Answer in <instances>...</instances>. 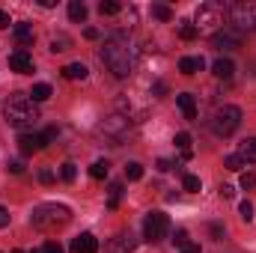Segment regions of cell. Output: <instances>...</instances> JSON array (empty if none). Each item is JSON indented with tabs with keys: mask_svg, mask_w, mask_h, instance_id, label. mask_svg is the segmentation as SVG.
Instances as JSON below:
<instances>
[{
	"mask_svg": "<svg viewBox=\"0 0 256 253\" xmlns=\"http://www.w3.org/2000/svg\"><path fill=\"white\" fill-rule=\"evenodd\" d=\"M102 63L108 66L116 78H128L134 72V51L126 39H110L102 48Z\"/></svg>",
	"mask_w": 256,
	"mask_h": 253,
	"instance_id": "1",
	"label": "cell"
},
{
	"mask_svg": "<svg viewBox=\"0 0 256 253\" xmlns=\"http://www.w3.org/2000/svg\"><path fill=\"white\" fill-rule=\"evenodd\" d=\"M3 116H6V122H9V126L27 128V126H36V122H39V108H36V102H33L30 96L15 92V96L6 102Z\"/></svg>",
	"mask_w": 256,
	"mask_h": 253,
	"instance_id": "2",
	"label": "cell"
},
{
	"mask_svg": "<svg viewBox=\"0 0 256 253\" xmlns=\"http://www.w3.org/2000/svg\"><path fill=\"white\" fill-rule=\"evenodd\" d=\"M68 218H72L68 206H60V202H45V206H39V208L30 214V224H33V226H39V230H54V226H63Z\"/></svg>",
	"mask_w": 256,
	"mask_h": 253,
	"instance_id": "3",
	"label": "cell"
},
{
	"mask_svg": "<svg viewBox=\"0 0 256 253\" xmlns=\"http://www.w3.org/2000/svg\"><path fill=\"white\" fill-rule=\"evenodd\" d=\"M238 126H242V110H238L236 104H224V108H218L214 116H212V131H214L218 137L236 134Z\"/></svg>",
	"mask_w": 256,
	"mask_h": 253,
	"instance_id": "4",
	"label": "cell"
},
{
	"mask_svg": "<svg viewBox=\"0 0 256 253\" xmlns=\"http://www.w3.org/2000/svg\"><path fill=\"white\" fill-rule=\"evenodd\" d=\"M226 15H230L232 27H236L238 33H244V30H256V3H248V0L230 3V6H226Z\"/></svg>",
	"mask_w": 256,
	"mask_h": 253,
	"instance_id": "5",
	"label": "cell"
},
{
	"mask_svg": "<svg viewBox=\"0 0 256 253\" xmlns=\"http://www.w3.org/2000/svg\"><path fill=\"white\" fill-rule=\"evenodd\" d=\"M224 24V6L214 3V0H206L196 6V15H194V27L196 30H214Z\"/></svg>",
	"mask_w": 256,
	"mask_h": 253,
	"instance_id": "6",
	"label": "cell"
},
{
	"mask_svg": "<svg viewBox=\"0 0 256 253\" xmlns=\"http://www.w3.org/2000/svg\"><path fill=\"white\" fill-rule=\"evenodd\" d=\"M167 230H170V218L164 214V212H149L146 214V220H143V238L146 242H161L164 236H167Z\"/></svg>",
	"mask_w": 256,
	"mask_h": 253,
	"instance_id": "7",
	"label": "cell"
},
{
	"mask_svg": "<svg viewBox=\"0 0 256 253\" xmlns=\"http://www.w3.org/2000/svg\"><path fill=\"white\" fill-rule=\"evenodd\" d=\"M212 45L218 51H236V48H242V33L236 27H224L212 36Z\"/></svg>",
	"mask_w": 256,
	"mask_h": 253,
	"instance_id": "8",
	"label": "cell"
},
{
	"mask_svg": "<svg viewBox=\"0 0 256 253\" xmlns=\"http://www.w3.org/2000/svg\"><path fill=\"white\" fill-rule=\"evenodd\" d=\"M45 146H48V137H45V134H30V131H24V134L18 137V149H21V155L42 152Z\"/></svg>",
	"mask_w": 256,
	"mask_h": 253,
	"instance_id": "9",
	"label": "cell"
},
{
	"mask_svg": "<svg viewBox=\"0 0 256 253\" xmlns=\"http://www.w3.org/2000/svg\"><path fill=\"white\" fill-rule=\"evenodd\" d=\"M9 66H12L15 72H21V74H30V72H33V57H30L24 48H18V51L9 54Z\"/></svg>",
	"mask_w": 256,
	"mask_h": 253,
	"instance_id": "10",
	"label": "cell"
},
{
	"mask_svg": "<svg viewBox=\"0 0 256 253\" xmlns=\"http://www.w3.org/2000/svg\"><path fill=\"white\" fill-rule=\"evenodd\" d=\"M98 250V242L92 232H80L74 242H72V253H96Z\"/></svg>",
	"mask_w": 256,
	"mask_h": 253,
	"instance_id": "11",
	"label": "cell"
},
{
	"mask_svg": "<svg viewBox=\"0 0 256 253\" xmlns=\"http://www.w3.org/2000/svg\"><path fill=\"white\" fill-rule=\"evenodd\" d=\"M126 128H128V120H126V116H110L108 122H102V126H98V131H104V134H114V140H120Z\"/></svg>",
	"mask_w": 256,
	"mask_h": 253,
	"instance_id": "12",
	"label": "cell"
},
{
	"mask_svg": "<svg viewBox=\"0 0 256 253\" xmlns=\"http://www.w3.org/2000/svg\"><path fill=\"white\" fill-rule=\"evenodd\" d=\"M134 244H137V242H134V236H131V232H128V236H126V232H120V236L108 244V253H131V250H134Z\"/></svg>",
	"mask_w": 256,
	"mask_h": 253,
	"instance_id": "13",
	"label": "cell"
},
{
	"mask_svg": "<svg viewBox=\"0 0 256 253\" xmlns=\"http://www.w3.org/2000/svg\"><path fill=\"white\" fill-rule=\"evenodd\" d=\"M176 102H179V110L185 114V120H196V98H194L191 92L176 96Z\"/></svg>",
	"mask_w": 256,
	"mask_h": 253,
	"instance_id": "14",
	"label": "cell"
},
{
	"mask_svg": "<svg viewBox=\"0 0 256 253\" xmlns=\"http://www.w3.org/2000/svg\"><path fill=\"white\" fill-rule=\"evenodd\" d=\"M212 72H214V78H220V80H230V78L236 74V66H232V60L220 57V60H214V66H212Z\"/></svg>",
	"mask_w": 256,
	"mask_h": 253,
	"instance_id": "15",
	"label": "cell"
},
{
	"mask_svg": "<svg viewBox=\"0 0 256 253\" xmlns=\"http://www.w3.org/2000/svg\"><path fill=\"white\" fill-rule=\"evenodd\" d=\"M202 66H206L202 57H182L179 60V72L182 74H196V72H202Z\"/></svg>",
	"mask_w": 256,
	"mask_h": 253,
	"instance_id": "16",
	"label": "cell"
},
{
	"mask_svg": "<svg viewBox=\"0 0 256 253\" xmlns=\"http://www.w3.org/2000/svg\"><path fill=\"white\" fill-rule=\"evenodd\" d=\"M238 158L244 164H256V137H248L242 146H238Z\"/></svg>",
	"mask_w": 256,
	"mask_h": 253,
	"instance_id": "17",
	"label": "cell"
},
{
	"mask_svg": "<svg viewBox=\"0 0 256 253\" xmlns=\"http://www.w3.org/2000/svg\"><path fill=\"white\" fill-rule=\"evenodd\" d=\"M15 42L18 45H33V39H36V33H33V27L30 24H15Z\"/></svg>",
	"mask_w": 256,
	"mask_h": 253,
	"instance_id": "18",
	"label": "cell"
},
{
	"mask_svg": "<svg viewBox=\"0 0 256 253\" xmlns=\"http://www.w3.org/2000/svg\"><path fill=\"white\" fill-rule=\"evenodd\" d=\"M63 74L68 78V80H84V78L90 74V68H86L84 63H68V66L63 68Z\"/></svg>",
	"mask_w": 256,
	"mask_h": 253,
	"instance_id": "19",
	"label": "cell"
},
{
	"mask_svg": "<svg viewBox=\"0 0 256 253\" xmlns=\"http://www.w3.org/2000/svg\"><path fill=\"white\" fill-rule=\"evenodd\" d=\"M68 18H72V21H86V3L72 0V3H68Z\"/></svg>",
	"mask_w": 256,
	"mask_h": 253,
	"instance_id": "20",
	"label": "cell"
},
{
	"mask_svg": "<svg viewBox=\"0 0 256 253\" xmlns=\"http://www.w3.org/2000/svg\"><path fill=\"white\" fill-rule=\"evenodd\" d=\"M173 143H176V146L182 149V158H191V155H194V152H191V134H185V131H179Z\"/></svg>",
	"mask_w": 256,
	"mask_h": 253,
	"instance_id": "21",
	"label": "cell"
},
{
	"mask_svg": "<svg viewBox=\"0 0 256 253\" xmlns=\"http://www.w3.org/2000/svg\"><path fill=\"white\" fill-rule=\"evenodd\" d=\"M30 98H33L36 104H39V102H48V98H51V86H48V84H36L33 92H30Z\"/></svg>",
	"mask_w": 256,
	"mask_h": 253,
	"instance_id": "22",
	"label": "cell"
},
{
	"mask_svg": "<svg viewBox=\"0 0 256 253\" xmlns=\"http://www.w3.org/2000/svg\"><path fill=\"white\" fill-rule=\"evenodd\" d=\"M98 12H102V15H120V12H122V3H116V0H102V3H98Z\"/></svg>",
	"mask_w": 256,
	"mask_h": 253,
	"instance_id": "23",
	"label": "cell"
},
{
	"mask_svg": "<svg viewBox=\"0 0 256 253\" xmlns=\"http://www.w3.org/2000/svg\"><path fill=\"white\" fill-rule=\"evenodd\" d=\"M108 173H110V164H108V161H96V164L90 167V176H92V179H108Z\"/></svg>",
	"mask_w": 256,
	"mask_h": 253,
	"instance_id": "24",
	"label": "cell"
},
{
	"mask_svg": "<svg viewBox=\"0 0 256 253\" xmlns=\"http://www.w3.org/2000/svg\"><path fill=\"white\" fill-rule=\"evenodd\" d=\"M179 36H182L185 42H191V39H196V36H200V30L194 27V21H182V27H179Z\"/></svg>",
	"mask_w": 256,
	"mask_h": 253,
	"instance_id": "25",
	"label": "cell"
},
{
	"mask_svg": "<svg viewBox=\"0 0 256 253\" xmlns=\"http://www.w3.org/2000/svg\"><path fill=\"white\" fill-rule=\"evenodd\" d=\"M126 179H131V182L143 179V164H137V161H131V164H126Z\"/></svg>",
	"mask_w": 256,
	"mask_h": 253,
	"instance_id": "26",
	"label": "cell"
},
{
	"mask_svg": "<svg viewBox=\"0 0 256 253\" xmlns=\"http://www.w3.org/2000/svg\"><path fill=\"white\" fill-rule=\"evenodd\" d=\"M152 15H155L158 21H170V18H173L170 6H164V3H155V6H152Z\"/></svg>",
	"mask_w": 256,
	"mask_h": 253,
	"instance_id": "27",
	"label": "cell"
},
{
	"mask_svg": "<svg viewBox=\"0 0 256 253\" xmlns=\"http://www.w3.org/2000/svg\"><path fill=\"white\" fill-rule=\"evenodd\" d=\"M120 200H122V185L116 182V185H110V200H108V208H116V206H120Z\"/></svg>",
	"mask_w": 256,
	"mask_h": 253,
	"instance_id": "28",
	"label": "cell"
},
{
	"mask_svg": "<svg viewBox=\"0 0 256 253\" xmlns=\"http://www.w3.org/2000/svg\"><path fill=\"white\" fill-rule=\"evenodd\" d=\"M182 188L185 190H200V176H194V173H185V176H182Z\"/></svg>",
	"mask_w": 256,
	"mask_h": 253,
	"instance_id": "29",
	"label": "cell"
},
{
	"mask_svg": "<svg viewBox=\"0 0 256 253\" xmlns=\"http://www.w3.org/2000/svg\"><path fill=\"white\" fill-rule=\"evenodd\" d=\"M224 167H226V170H232V173H238V170L244 167V161H242L238 155H226V158H224Z\"/></svg>",
	"mask_w": 256,
	"mask_h": 253,
	"instance_id": "30",
	"label": "cell"
},
{
	"mask_svg": "<svg viewBox=\"0 0 256 253\" xmlns=\"http://www.w3.org/2000/svg\"><path fill=\"white\" fill-rule=\"evenodd\" d=\"M238 185H242L244 190H254V188H256V173H250V170H248V173H242Z\"/></svg>",
	"mask_w": 256,
	"mask_h": 253,
	"instance_id": "31",
	"label": "cell"
},
{
	"mask_svg": "<svg viewBox=\"0 0 256 253\" xmlns=\"http://www.w3.org/2000/svg\"><path fill=\"white\" fill-rule=\"evenodd\" d=\"M238 214H242V220H244V224H250V220H254V206L244 200V202L238 206Z\"/></svg>",
	"mask_w": 256,
	"mask_h": 253,
	"instance_id": "32",
	"label": "cell"
},
{
	"mask_svg": "<svg viewBox=\"0 0 256 253\" xmlns=\"http://www.w3.org/2000/svg\"><path fill=\"white\" fill-rule=\"evenodd\" d=\"M60 176H63L66 182H74V176H78V170H74V164H63V170H60Z\"/></svg>",
	"mask_w": 256,
	"mask_h": 253,
	"instance_id": "33",
	"label": "cell"
},
{
	"mask_svg": "<svg viewBox=\"0 0 256 253\" xmlns=\"http://www.w3.org/2000/svg\"><path fill=\"white\" fill-rule=\"evenodd\" d=\"M188 242H191V238H188V232H185V230H179V232H176V238H173V244H176L179 250H182V248H185Z\"/></svg>",
	"mask_w": 256,
	"mask_h": 253,
	"instance_id": "34",
	"label": "cell"
},
{
	"mask_svg": "<svg viewBox=\"0 0 256 253\" xmlns=\"http://www.w3.org/2000/svg\"><path fill=\"white\" fill-rule=\"evenodd\" d=\"M66 48H68V39H66V36H57V39L51 42V51H66Z\"/></svg>",
	"mask_w": 256,
	"mask_h": 253,
	"instance_id": "35",
	"label": "cell"
},
{
	"mask_svg": "<svg viewBox=\"0 0 256 253\" xmlns=\"http://www.w3.org/2000/svg\"><path fill=\"white\" fill-rule=\"evenodd\" d=\"M39 253H63V248H60L57 242H48V244H45V248H42Z\"/></svg>",
	"mask_w": 256,
	"mask_h": 253,
	"instance_id": "36",
	"label": "cell"
},
{
	"mask_svg": "<svg viewBox=\"0 0 256 253\" xmlns=\"http://www.w3.org/2000/svg\"><path fill=\"white\" fill-rule=\"evenodd\" d=\"M220 196H224V200H232V196H236V188H232V185H220Z\"/></svg>",
	"mask_w": 256,
	"mask_h": 253,
	"instance_id": "37",
	"label": "cell"
},
{
	"mask_svg": "<svg viewBox=\"0 0 256 253\" xmlns=\"http://www.w3.org/2000/svg\"><path fill=\"white\" fill-rule=\"evenodd\" d=\"M208 230H212V236H214V242H220V238H224V226H220V224H212Z\"/></svg>",
	"mask_w": 256,
	"mask_h": 253,
	"instance_id": "38",
	"label": "cell"
},
{
	"mask_svg": "<svg viewBox=\"0 0 256 253\" xmlns=\"http://www.w3.org/2000/svg\"><path fill=\"white\" fill-rule=\"evenodd\" d=\"M155 167H158L161 173H167V170H173V161H167V158H161V161H158Z\"/></svg>",
	"mask_w": 256,
	"mask_h": 253,
	"instance_id": "39",
	"label": "cell"
},
{
	"mask_svg": "<svg viewBox=\"0 0 256 253\" xmlns=\"http://www.w3.org/2000/svg\"><path fill=\"white\" fill-rule=\"evenodd\" d=\"M9 24H12V21H9V12H6V9H0V30H6Z\"/></svg>",
	"mask_w": 256,
	"mask_h": 253,
	"instance_id": "40",
	"label": "cell"
},
{
	"mask_svg": "<svg viewBox=\"0 0 256 253\" xmlns=\"http://www.w3.org/2000/svg\"><path fill=\"white\" fill-rule=\"evenodd\" d=\"M179 253H202V250H200V244H194V242H188V244H185V248H182Z\"/></svg>",
	"mask_w": 256,
	"mask_h": 253,
	"instance_id": "41",
	"label": "cell"
},
{
	"mask_svg": "<svg viewBox=\"0 0 256 253\" xmlns=\"http://www.w3.org/2000/svg\"><path fill=\"white\" fill-rule=\"evenodd\" d=\"M39 179H42L45 185H51V182H54V173H51V170H42V173H39Z\"/></svg>",
	"mask_w": 256,
	"mask_h": 253,
	"instance_id": "42",
	"label": "cell"
},
{
	"mask_svg": "<svg viewBox=\"0 0 256 253\" xmlns=\"http://www.w3.org/2000/svg\"><path fill=\"white\" fill-rule=\"evenodd\" d=\"M3 226H9V212L0 206V230H3Z\"/></svg>",
	"mask_w": 256,
	"mask_h": 253,
	"instance_id": "43",
	"label": "cell"
},
{
	"mask_svg": "<svg viewBox=\"0 0 256 253\" xmlns=\"http://www.w3.org/2000/svg\"><path fill=\"white\" fill-rule=\"evenodd\" d=\"M21 170H24L21 161H9V173H21Z\"/></svg>",
	"mask_w": 256,
	"mask_h": 253,
	"instance_id": "44",
	"label": "cell"
},
{
	"mask_svg": "<svg viewBox=\"0 0 256 253\" xmlns=\"http://www.w3.org/2000/svg\"><path fill=\"white\" fill-rule=\"evenodd\" d=\"M84 36H86V39H98V30H96V27H86V33H84Z\"/></svg>",
	"mask_w": 256,
	"mask_h": 253,
	"instance_id": "45",
	"label": "cell"
},
{
	"mask_svg": "<svg viewBox=\"0 0 256 253\" xmlns=\"http://www.w3.org/2000/svg\"><path fill=\"white\" fill-rule=\"evenodd\" d=\"M12 253H24V250H12Z\"/></svg>",
	"mask_w": 256,
	"mask_h": 253,
	"instance_id": "46",
	"label": "cell"
}]
</instances>
